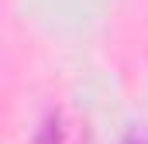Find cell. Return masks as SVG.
I'll list each match as a JSON object with an SVG mask.
<instances>
[{"label":"cell","instance_id":"1","mask_svg":"<svg viewBox=\"0 0 148 144\" xmlns=\"http://www.w3.org/2000/svg\"><path fill=\"white\" fill-rule=\"evenodd\" d=\"M38 144H66V141H62V130H59V124H55V120H48V124L41 127Z\"/></svg>","mask_w":148,"mask_h":144},{"label":"cell","instance_id":"2","mask_svg":"<svg viewBox=\"0 0 148 144\" xmlns=\"http://www.w3.org/2000/svg\"><path fill=\"white\" fill-rule=\"evenodd\" d=\"M124 144H148V134H145V130H134V134L124 137Z\"/></svg>","mask_w":148,"mask_h":144}]
</instances>
